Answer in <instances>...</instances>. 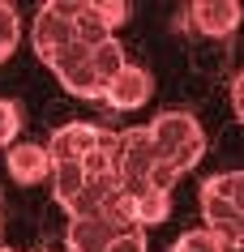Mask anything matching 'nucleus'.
Returning <instances> with one entry per match:
<instances>
[{"instance_id": "obj_1", "label": "nucleus", "mask_w": 244, "mask_h": 252, "mask_svg": "<svg viewBox=\"0 0 244 252\" xmlns=\"http://www.w3.org/2000/svg\"><path fill=\"white\" fill-rule=\"evenodd\" d=\"M146 137L150 146H154V162H159V171H154V188L163 192H172L180 184V175H189L206 154V133L197 116L189 111H163L146 124Z\"/></svg>"}, {"instance_id": "obj_2", "label": "nucleus", "mask_w": 244, "mask_h": 252, "mask_svg": "<svg viewBox=\"0 0 244 252\" xmlns=\"http://www.w3.org/2000/svg\"><path fill=\"white\" fill-rule=\"evenodd\" d=\"M154 171H159V162H154V146L146 137V124L116 133V180H120L124 197L133 201L146 188H154Z\"/></svg>"}, {"instance_id": "obj_3", "label": "nucleus", "mask_w": 244, "mask_h": 252, "mask_svg": "<svg viewBox=\"0 0 244 252\" xmlns=\"http://www.w3.org/2000/svg\"><path fill=\"white\" fill-rule=\"evenodd\" d=\"M30 43H35V52H39L43 64H52V60L65 52V47H73V43H77L65 0H47V4H39L35 26H30Z\"/></svg>"}, {"instance_id": "obj_4", "label": "nucleus", "mask_w": 244, "mask_h": 252, "mask_svg": "<svg viewBox=\"0 0 244 252\" xmlns=\"http://www.w3.org/2000/svg\"><path fill=\"white\" fill-rule=\"evenodd\" d=\"M107 137L103 124H90V120H73V124H60L47 141V158L52 162H86L90 154L99 150V141Z\"/></svg>"}, {"instance_id": "obj_5", "label": "nucleus", "mask_w": 244, "mask_h": 252, "mask_svg": "<svg viewBox=\"0 0 244 252\" xmlns=\"http://www.w3.org/2000/svg\"><path fill=\"white\" fill-rule=\"evenodd\" d=\"M240 17H244V9L236 0H193L189 9H184L189 30H197L206 39H227L231 30L240 26Z\"/></svg>"}, {"instance_id": "obj_6", "label": "nucleus", "mask_w": 244, "mask_h": 252, "mask_svg": "<svg viewBox=\"0 0 244 252\" xmlns=\"http://www.w3.org/2000/svg\"><path fill=\"white\" fill-rule=\"evenodd\" d=\"M154 94V77H150L141 64H124L116 77L107 81V90L99 103H107L111 111H137V107H146V98Z\"/></svg>"}, {"instance_id": "obj_7", "label": "nucleus", "mask_w": 244, "mask_h": 252, "mask_svg": "<svg viewBox=\"0 0 244 252\" xmlns=\"http://www.w3.org/2000/svg\"><path fill=\"white\" fill-rule=\"evenodd\" d=\"M4 167H9V180L13 184H26V188L52 180V158L35 141H13V146L4 150Z\"/></svg>"}, {"instance_id": "obj_8", "label": "nucleus", "mask_w": 244, "mask_h": 252, "mask_svg": "<svg viewBox=\"0 0 244 252\" xmlns=\"http://www.w3.org/2000/svg\"><path fill=\"white\" fill-rule=\"evenodd\" d=\"M129 226L111 222V218H69L65 231V252H107V244Z\"/></svg>"}, {"instance_id": "obj_9", "label": "nucleus", "mask_w": 244, "mask_h": 252, "mask_svg": "<svg viewBox=\"0 0 244 252\" xmlns=\"http://www.w3.org/2000/svg\"><path fill=\"white\" fill-rule=\"evenodd\" d=\"M167 214H172V192H163V188H146L141 197H133V222L141 231L146 226H159Z\"/></svg>"}, {"instance_id": "obj_10", "label": "nucleus", "mask_w": 244, "mask_h": 252, "mask_svg": "<svg viewBox=\"0 0 244 252\" xmlns=\"http://www.w3.org/2000/svg\"><path fill=\"white\" fill-rule=\"evenodd\" d=\"M202 188H210L214 197H223L231 210L244 214V171H223V175H210Z\"/></svg>"}, {"instance_id": "obj_11", "label": "nucleus", "mask_w": 244, "mask_h": 252, "mask_svg": "<svg viewBox=\"0 0 244 252\" xmlns=\"http://www.w3.org/2000/svg\"><path fill=\"white\" fill-rule=\"evenodd\" d=\"M17 39H22V22H17V9H13V4H0V64L13 56Z\"/></svg>"}, {"instance_id": "obj_12", "label": "nucleus", "mask_w": 244, "mask_h": 252, "mask_svg": "<svg viewBox=\"0 0 244 252\" xmlns=\"http://www.w3.org/2000/svg\"><path fill=\"white\" fill-rule=\"evenodd\" d=\"M172 252H227V248H223L206 226H193V231H184V235L172 244Z\"/></svg>"}, {"instance_id": "obj_13", "label": "nucleus", "mask_w": 244, "mask_h": 252, "mask_svg": "<svg viewBox=\"0 0 244 252\" xmlns=\"http://www.w3.org/2000/svg\"><path fill=\"white\" fill-rule=\"evenodd\" d=\"M22 133V116H17V107L9 98H0V150H9Z\"/></svg>"}, {"instance_id": "obj_14", "label": "nucleus", "mask_w": 244, "mask_h": 252, "mask_svg": "<svg viewBox=\"0 0 244 252\" xmlns=\"http://www.w3.org/2000/svg\"><path fill=\"white\" fill-rule=\"evenodd\" d=\"M95 13L103 17V26H107V30H116V26L129 22V4H124V0H95Z\"/></svg>"}, {"instance_id": "obj_15", "label": "nucleus", "mask_w": 244, "mask_h": 252, "mask_svg": "<svg viewBox=\"0 0 244 252\" xmlns=\"http://www.w3.org/2000/svg\"><path fill=\"white\" fill-rule=\"evenodd\" d=\"M107 252H146V231H141V226H129V231H120V235L107 244Z\"/></svg>"}, {"instance_id": "obj_16", "label": "nucleus", "mask_w": 244, "mask_h": 252, "mask_svg": "<svg viewBox=\"0 0 244 252\" xmlns=\"http://www.w3.org/2000/svg\"><path fill=\"white\" fill-rule=\"evenodd\" d=\"M231 107H236V116L244 120V68H240V77H236V86H231Z\"/></svg>"}, {"instance_id": "obj_17", "label": "nucleus", "mask_w": 244, "mask_h": 252, "mask_svg": "<svg viewBox=\"0 0 244 252\" xmlns=\"http://www.w3.org/2000/svg\"><path fill=\"white\" fill-rule=\"evenodd\" d=\"M0 252H17V248H4V244H0Z\"/></svg>"}]
</instances>
